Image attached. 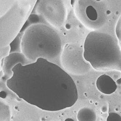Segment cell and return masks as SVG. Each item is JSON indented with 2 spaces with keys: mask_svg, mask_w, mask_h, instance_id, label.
I'll list each match as a JSON object with an SVG mask.
<instances>
[{
  "mask_svg": "<svg viewBox=\"0 0 121 121\" xmlns=\"http://www.w3.org/2000/svg\"><path fill=\"white\" fill-rule=\"evenodd\" d=\"M6 86L20 98L42 110L55 112L77 102L75 83L67 72L44 58L25 66L18 64Z\"/></svg>",
  "mask_w": 121,
  "mask_h": 121,
  "instance_id": "1",
  "label": "cell"
},
{
  "mask_svg": "<svg viewBox=\"0 0 121 121\" xmlns=\"http://www.w3.org/2000/svg\"><path fill=\"white\" fill-rule=\"evenodd\" d=\"M23 34L21 45V51L33 62L39 58L54 59L60 54L61 40L55 30L47 24H35L26 29L22 28Z\"/></svg>",
  "mask_w": 121,
  "mask_h": 121,
  "instance_id": "2",
  "label": "cell"
},
{
  "mask_svg": "<svg viewBox=\"0 0 121 121\" xmlns=\"http://www.w3.org/2000/svg\"><path fill=\"white\" fill-rule=\"evenodd\" d=\"M84 57L94 69L121 71V50L115 39L108 34L91 32L84 44Z\"/></svg>",
  "mask_w": 121,
  "mask_h": 121,
  "instance_id": "3",
  "label": "cell"
},
{
  "mask_svg": "<svg viewBox=\"0 0 121 121\" xmlns=\"http://www.w3.org/2000/svg\"><path fill=\"white\" fill-rule=\"evenodd\" d=\"M36 0H0V47L10 46L33 11Z\"/></svg>",
  "mask_w": 121,
  "mask_h": 121,
  "instance_id": "4",
  "label": "cell"
},
{
  "mask_svg": "<svg viewBox=\"0 0 121 121\" xmlns=\"http://www.w3.org/2000/svg\"><path fill=\"white\" fill-rule=\"evenodd\" d=\"M74 10L78 19L87 28L97 29L104 23V12L100 2L94 0H77Z\"/></svg>",
  "mask_w": 121,
  "mask_h": 121,
  "instance_id": "5",
  "label": "cell"
},
{
  "mask_svg": "<svg viewBox=\"0 0 121 121\" xmlns=\"http://www.w3.org/2000/svg\"><path fill=\"white\" fill-rule=\"evenodd\" d=\"M84 50L78 44L68 43L61 55V62L65 70L74 75H81L89 71L90 66L84 57Z\"/></svg>",
  "mask_w": 121,
  "mask_h": 121,
  "instance_id": "6",
  "label": "cell"
},
{
  "mask_svg": "<svg viewBox=\"0 0 121 121\" xmlns=\"http://www.w3.org/2000/svg\"><path fill=\"white\" fill-rule=\"evenodd\" d=\"M34 9V14L40 16L45 22L53 27L61 28L66 21L67 10L63 1L37 0Z\"/></svg>",
  "mask_w": 121,
  "mask_h": 121,
  "instance_id": "7",
  "label": "cell"
},
{
  "mask_svg": "<svg viewBox=\"0 0 121 121\" xmlns=\"http://www.w3.org/2000/svg\"><path fill=\"white\" fill-rule=\"evenodd\" d=\"M33 61L29 60L22 52H12L9 54L4 59L3 69L5 74L10 75L12 69L18 64H22L25 66L30 64Z\"/></svg>",
  "mask_w": 121,
  "mask_h": 121,
  "instance_id": "8",
  "label": "cell"
},
{
  "mask_svg": "<svg viewBox=\"0 0 121 121\" xmlns=\"http://www.w3.org/2000/svg\"><path fill=\"white\" fill-rule=\"evenodd\" d=\"M96 87L101 93L107 95L113 93L117 88L115 82L106 74H103L98 78Z\"/></svg>",
  "mask_w": 121,
  "mask_h": 121,
  "instance_id": "9",
  "label": "cell"
},
{
  "mask_svg": "<svg viewBox=\"0 0 121 121\" xmlns=\"http://www.w3.org/2000/svg\"><path fill=\"white\" fill-rule=\"evenodd\" d=\"M77 117L78 121H96L97 116L93 109L84 107L78 111Z\"/></svg>",
  "mask_w": 121,
  "mask_h": 121,
  "instance_id": "10",
  "label": "cell"
},
{
  "mask_svg": "<svg viewBox=\"0 0 121 121\" xmlns=\"http://www.w3.org/2000/svg\"><path fill=\"white\" fill-rule=\"evenodd\" d=\"M11 117L9 107L2 101L0 102V121H8Z\"/></svg>",
  "mask_w": 121,
  "mask_h": 121,
  "instance_id": "11",
  "label": "cell"
},
{
  "mask_svg": "<svg viewBox=\"0 0 121 121\" xmlns=\"http://www.w3.org/2000/svg\"><path fill=\"white\" fill-rule=\"evenodd\" d=\"M115 32L120 46L121 47V15L117 23L115 28Z\"/></svg>",
  "mask_w": 121,
  "mask_h": 121,
  "instance_id": "12",
  "label": "cell"
},
{
  "mask_svg": "<svg viewBox=\"0 0 121 121\" xmlns=\"http://www.w3.org/2000/svg\"><path fill=\"white\" fill-rule=\"evenodd\" d=\"M107 121H121V116L115 112H111L107 117Z\"/></svg>",
  "mask_w": 121,
  "mask_h": 121,
  "instance_id": "13",
  "label": "cell"
},
{
  "mask_svg": "<svg viewBox=\"0 0 121 121\" xmlns=\"http://www.w3.org/2000/svg\"><path fill=\"white\" fill-rule=\"evenodd\" d=\"M6 94L5 93V92H1V93H0V97L1 98H4L5 97H6Z\"/></svg>",
  "mask_w": 121,
  "mask_h": 121,
  "instance_id": "14",
  "label": "cell"
},
{
  "mask_svg": "<svg viewBox=\"0 0 121 121\" xmlns=\"http://www.w3.org/2000/svg\"><path fill=\"white\" fill-rule=\"evenodd\" d=\"M102 111L104 112H105L107 111V108L105 107H103L102 108Z\"/></svg>",
  "mask_w": 121,
  "mask_h": 121,
  "instance_id": "15",
  "label": "cell"
},
{
  "mask_svg": "<svg viewBox=\"0 0 121 121\" xmlns=\"http://www.w3.org/2000/svg\"><path fill=\"white\" fill-rule=\"evenodd\" d=\"M65 121H74V120L73 119H72L71 118H67L65 120Z\"/></svg>",
  "mask_w": 121,
  "mask_h": 121,
  "instance_id": "16",
  "label": "cell"
},
{
  "mask_svg": "<svg viewBox=\"0 0 121 121\" xmlns=\"http://www.w3.org/2000/svg\"><path fill=\"white\" fill-rule=\"evenodd\" d=\"M41 121H45V118H44V117H42V118H41Z\"/></svg>",
  "mask_w": 121,
  "mask_h": 121,
  "instance_id": "17",
  "label": "cell"
},
{
  "mask_svg": "<svg viewBox=\"0 0 121 121\" xmlns=\"http://www.w3.org/2000/svg\"><path fill=\"white\" fill-rule=\"evenodd\" d=\"M57 121V120H54V121Z\"/></svg>",
  "mask_w": 121,
  "mask_h": 121,
  "instance_id": "18",
  "label": "cell"
}]
</instances>
